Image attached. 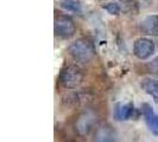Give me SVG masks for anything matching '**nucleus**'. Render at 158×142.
<instances>
[{"instance_id": "1", "label": "nucleus", "mask_w": 158, "mask_h": 142, "mask_svg": "<svg viewBox=\"0 0 158 142\" xmlns=\"http://www.w3.org/2000/svg\"><path fill=\"white\" fill-rule=\"evenodd\" d=\"M69 53L74 61L79 63H89L95 56V46L93 40L87 37L80 38L71 43L69 46Z\"/></svg>"}, {"instance_id": "2", "label": "nucleus", "mask_w": 158, "mask_h": 142, "mask_svg": "<svg viewBox=\"0 0 158 142\" xmlns=\"http://www.w3.org/2000/svg\"><path fill=\"white\" fill-rule=\"evenodd\" d=\"M85 78L83 71L76 64H69L62 68L60 72L58 81L61 85L65 89H76L79 88Z\"/></svg>"}, {"instance_id": "3", "label": "nucleus", "mask_w": 158, "mask_h": 142, "mask_svg": "<svg viewBox=\"0 0 158 142\" xmlns=\"http://www.w3.org/2000/svg\"><path fill=\"white\" fill-rule=\"evenodd\" d=\"M76 32L74 20L69 16L58 14L55 18V34L62 39H69Z\"/></svg>"}, {"instance_id": "4", "label": "nucleus", "mask_w": 158, "mask_h": 142, "mask_svg": "<svg viewBox=\"0 0 158 142\" xmlns=\"http://www.w3.org/2000/svg\"><path fill=\"white\" fill-rule=\"evenodd\" d=\"M155 52V43L149 38L142 37L137 39L133 44V53L139 59H148Z\"/></svg>"}, {"instance_id": "5", "label": "nucleus", "mask_w": 158, "mask_h": 142, "mask_svg": "<svg viewBox=\"0 0 158 142\" xmlns=\"http://www.w3.org/2000/svg\"><path fill=\"white\" fill-rule=\"evenodd\" d=\"M95 122L94 115L89 111L86 112H82L80 115L77 120H76V123H75V130L77 132V134L81 136H86L90 133V130L93 129Z\"/></svg>"}, {"instance_id": "6", "label": "nucleus", "mask_w": 158, "mask_h": 142, "mask_svg": "<svg viewBox=\"0 0 158 142\" xmlns=\"http://www.w3.org/2000/svg\"><path fill=\"white\" fill-rule=\"evenodd\" d=\"M142 111H143V115H144V118H145V122H146V124L149 127V129L155 135H158V115L152 110L151 105L148 104V103L143 104Z\"/></svg>"}, {"instance_id": "7", "label": "nucleus", "mask_w": 158, "mask_h": 142, "mask_svg": "<svg viewBox=\"0 0 158 142\" xmlns=\"http://www.w3.org/2000/svg\"><path fill=\"white\" fill-rule=\"evenodd\" d=\"M140 30L148 36H158V14H151L143 19Z\"/></svg>"}, {"instance_id": "8", "label": "nucleus", "mask_w": 158, "mask_h": 142, "mask_svg": "<svg viewBox=\"0 0 158 142\" xmlns=\"http://www.w3.org/2000/svg\"><path fill=\"white\" fill-rule=\"evenodd\" d=\"M133 112H135V107L132 103H127V104L119 103L114 108L113 116L117 121H126L133 116Z\"/></svg>"}, {"instance_id": "9", "label": "nucleus", "mask_w": 158, "mask_h": 142, "mask_svg": "<svg viewBox=\"0 0 158 142\" xmlns=\"http://www.w3.org/2000/svg\"><path fill=\"white\" fill-rule=\"evenodd\" d=\"M142 88L145 90L146 94H149L155 98V102L158 103V81L157 79L148 78L144 79L142 83Z\"/></svg>"}, {"instance_id": "10", "label": "nucleus", "mask_w": 158, "mask_h": 142, "mask_svg": "<svg viewBox=\"0 0 158 142\" xmlns=\"http://www.w3.org/2000/svg\"><path fill=\"white\" fill-rule=\"evenodd\" d=\"M94 139L96 141H114L115 135L110 127H102L98 129Z\"/></svg>"}, {"instance_id": "11", "label": "nucleus", "mask_w": 158, "mask_h": 142, "mask_svg": "<svg viewBox=\"0 0 158 142\" xmlns=\"http://www.w3.org/2000/svg\"><path fill=\"white\" fill-rule=\"evenodd\" d=\"M60 6L73 13H81V4L77 0H60Z\"/></svg>"}, {"instance_id": "12", "label": "nucleus", "mask_w": 158, "mask_h": 142, "mask_svg": "<svg viewBox=\"0 0 158 142\" xmlns=\"http://www.w3.org/2000/svg\"><path fill=\"white\" fill-rule=\"evenodd\" d=\"M80 102V98H79V95L75 94V93H68L65 94L62 97V103H63L65 107L68 108H74L76 107Z\"/></svg>"}, {"instance_id": "13", "label": "nucleus", "mask_w": 158, "mask_h": 142, "mask_svg": "<svg viewBox=\"0 0 158 142\" xmlns=\"http://www.w3.org/2000/svg\"><path fill=\"white\" fill-rule=\"evenodd\" d=\"M103 8L110 13V14H113V16H118L119 13H120V6H119L118 4H115V2H111V4H106V5H103Z\"/></svg>"}]
</instances>
